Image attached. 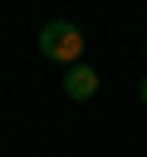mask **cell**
<instances>
[{"label": "cell", "mask_w": 147, "mask_h": 157, "mask_svg": "<svg viewBox=\"0 0 147 157\" xmlns=\"http://www.w3.org/2000/svg\"><path fill=\"white\" fill-rule=\"evenodd\" d=\"M83 29L78 25H69V20H49V25H39V54L44 59H54V64H83Z\"/></svg>", "instance_id": "6da1fadb"}, {"label": "cell", "mask_w": 147, "mask_h": 157, "mask_svg": "<svg viewBox=\"0 0 147 157\" xmlns=\"http://www.w3.org/2000/svg\"><path fill=\"white\" fill-rule=\"evenodd\" d=\"M64 93H69L74 103L93 98V93H98V69H88V64H74V69L64 74Z\"/></svg>", "instance_id": "7a4b0ae2"}, {"label": "cell", "mask_w": 147, "mask_h": 157, "mask_svg": "<svg viewBox=\"0 0 147 157\" xmlns=\"http://www.w3.org/2000/svg\"><path fill=\"white\" fill-rule=\"evenodd\" d=\"M142 108H147V78H142Z\"/></svg>", "instance_id": "3957f363"}, {"label": "cell", "mask_w": 147, "mask_h": 157, "mask_svg": "<svg viewBox=\"0 0 147 157\" xmlns=\"http://www.w3.org/2000/svg\"><path fill=\"white\" fill-rule=\"evenodd\" d=\"M142 49H147V44H142Z\"/></svg>", "instance_id": "277c9868"}]
</instances>
